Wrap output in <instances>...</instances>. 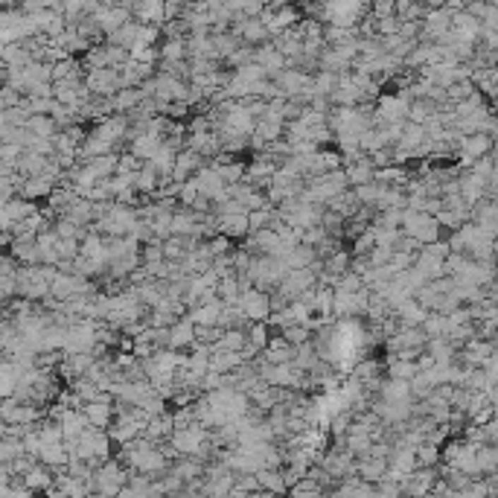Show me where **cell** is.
<instances>
[{
  "mask_svg": "<svg viewBox=\"0 0 498 498\" xmlns=\"http://www.w3.org/2000/svg\"><path fill=\"white\" fill-rule=\"evenodd\" d=\"M82 85H85V90L90 93V97H114V93L120 90V73H117L114 67L90 70V73H85Z\"/></svg>",
  "mask_w": 498,
  "mask_h": 498,
  "instance_id": "6da1fadb",
  "label": "cell"
},
{
  "mask_svg": "<svg viewBox=\"0 0 498 498\" xmlns=\"http://www.w3.org/2000/svg\"><path fill=\"white\" fill-rule=\"evenodd\" d=\"M239 309L245 315L248 324H266L271 309H268V295L263 292H256V289H248L239 295Z\"/></svg>",
  "mask_w": 498,
  "mask_h": 498,
  "instance_id": "7a4b0ae2",
  "label": "cell"
},
{
  "mask_svg": "<svg viewBox=\"0 0 498 498\" xmlns=\"http://www.w3.org/2000/svg\"><path fill=\"white\" fill-rule=\"evenodd\" d=\"M82 417H85V422L90 425V429L105 432L111 425V420H114V396L105 393L100 402H88V405H82Z\"/></svg>",
  "mask_w": 498,
  "mask_h": 498,
  "instance_id": "3957f363",
  "label": "cell"
},
{
  "mask_svg": "<svg viewBox=\"0 0 498 498\" xmlns=\"http://www.w3.org/2000/svg\"><path fill=\"white\" fill-rule=\"evenodd\" d=\"M204 166H207V160H204L201 155H196V152L184 149V152H178V155H175L172 181H175V184H186L189 178H196V172H198V170H204Z\"/></svg>",
  "mask_w": 498,
  "mask_h": 498,
  "instance_id": "277c9868",
  "label": "cell"
},
{
  "mask_svg": "<svg viewBox=\"0 0 498 498\" xmlns=\"http://www.w3.org/2000/svg\"><path fill=\"white\" fill-rule=\"evenodd\" d=\"M254 64H259V67L266 70V79H274L277 73H283V70H286V59H283V56L274 50L271 41L254 47Z\"/></svg>",
  "mask_w": 498,
  "mask_h": 498,
  "instance_id": "5b68a950",
  "label": "cell"
},
{
  "mask_svg": "<svg viewBox=\"0 0 498 498\" xmlns=\"http://www.w3.org/2000/svg\"><path fill=\"white\" fill-rule=\"evenodd\" d=\"M259 355H263L266 364H292V362H295V347L283 341L280 332H271L266 350L259 352Z\"/></svg>",
  "mask_w": 498,
  "mask_h": 498,
  "instance_id": "8992f818",
  "label": "cell"
},
{
  "mask_svg": "<svg viewBox=\"0 0 498 498\" xmlns=\"http://www.w3.org/2000/svg\"><path fill=\"white\" fill-rule=\"evenodd\" d=\"M131 20L143 23V27H160L163 23V4L160 0H143V4H129Z\"/></svg>",
  "mask_w": 498,
  "mask_h": 498,
  "instance_id": "52a82bcc",
  "label": "cell"
},
{
  "mask_svg": "<svg viewBox=\"0 0 498 498\" xmlns=\"http://www.w3.org/2000/svg\"><path fill=\"white\" fill-rule=\"evenodd\" d=\"M458 196L463 198V204H475L484 198V178H478L472 170H461L458 175Z\"/></svg>",
  "mask_w": 498,
  "mask_h": 498,
  "instance_id": "ba28073f",
  "label": "cell"
},
{
  "mask_svg": "<svg viewBox=\"0 0 498 498\" xmlns=\"http://www.w3.org/2000/svg\"><path fill=\"white\" fill-rule=\"evenodd\" d=\"M344 170V178H347V186L355 189V186H364V184H373V166L367 158H359V160H350L341 166Z\"/></svg>",
  "mask_w": 498,
  "mask_h": 498,
  "instance_id": "9c48e42d",
  "label": "cell"
},
{
  "mask_svg": "<svg viewBox=\"0 0 498 498\" xmlns=\"http://www.w3.org/2000/svg\"><path fill=\"white\" fill-rule=\"evenodd\" d=\"M6 254L15 259L18 266H41V254H38V248H35V239H12L9 242V248H6Z\"/></svg>",
  "mask_w": 498,
  "mask_h": 498,
  "instance_id": "30bf717a",
  "label": "cell"
},
{
  "mask_svg": "<svg viewBox=\"0 0 498 498\" xmlns=\"http://www.w3.org/2000/svg\"><path fill=\"white\" fill-rule=\"evenodd\" d=\"M196 344V326L189 324L186 318H181V321H175L172 326H170V344H166V350H189Z\"/></svg>",
  "mask_w": 498,
  "mask_h": 498,
  "instance_id": "8fae6325",
  "label": "cell"
},
{
  "mask_svg": "<svg viewBox=\"0 0 498 498\" xmlns=\"http://www.w3.org/2000/svg\"><path fill=\"white\" fill-rule=\"evenodd\" d=\"M160 143H163V140H160V137H155V134H137V137H131V140H129L126 152H129V155H134L140 163H146V160H152V155L160 149Z\"/></svg>",
  "mask_w": 498,
  "mask_h": 498,
  "instance_id": "7c38bea8",
  "label": "cell"
},
{
  "mask_svg": "<svg viewBox=\"0 0 498 498\" xmlns=\"http://www.w3.org/2000/svg\"><path fill=\"white\" fill-rule=\"evenodd\" d=\"M44 166H47V158H41L35 152H20L15 160V175L18 178H41Z\"/></svg>",
  "mask_w": 498,
  "mask_h": 498,
  "instance_id": "4fadbf2b",
  "label": "cell"
},
{
  "mask_svg": "<svg viewBox=\"0 0 498 498\" xmlns=\"http://www.w3.org/2000/svg\"><path fill=\"white\" fill-rule=\"evenodd\" d=\"M146 97H143V90L140 88H126V90H117L114 97H111V105H114V117L117 114H129V111H134L140 102H143Z\"/></svg>",
  "mask_w": 498,
  "mask_h": 498,
  "instance_id": "5bb4252c",
  "label": "cell"
},
{
  "mask_svg": "<svg viewBox=\"0 0 498 498\" xmlns=\"http://www.w3.org/2000/svg\"><path fill=\"white\" fill-rule=\"evenodd\" d=\"M219 219V233L227 236V239H245L248 236V213H239V216H216Z\"/></svg>",
  "mask_w": 498,
  "mask_h": 498,
  "instance_id": "9a60e30c",
  "label": "cell"
},
{
  "mask_svg": "<svg viewBox=\"0 0 498 498\" xmlns=\"http://www.w3.org/2000/svg\"><path fill=\"white\" fill-rule=\"evenodd\" d=\"M315 259V248H306V245H295L292 251H286V256L280 259L283 266H286V271H303L309 268Z\"/></svg>",
  "mask_w": 498,
  "mask_h": 498,
  "instance_id": "2e32d148",
  "label": "cell"
},
{
  "mask_svg": "<svg viewBox=\"0 0 498 498\" xmlns=\"http://www.w3.org/2000/svg\"><path fill=\"white\" fill-rule=\"evenodd\" d=\"M222 315V300L219 303H210V306H196V309L186 312V321L193 326H216Z\"/></svg>",
  "mask_w": 498,
  "mask_h": 498,
  "instance_id": "e0dca14e",
  "label": "cell"
},
{
  "mask_svg": "<svg viewBox=\"0 0 498 498\" xmlns=\"http://www.w3.org/2000/svg\"><path fill=\"white\" fill-rule=\"evenodd\" d=\"M158 186H160L158 172L152 170L149 163H143V166H140V170L134 172V193H137V196H149V198H152Z\"/></svg>",
  "mask_w": 498,
  "mask_h": 498,
  "instance_id": "ac0fdd59",
  "label": "cell"
},
{
  "mask_svg": "<svg viewBox=\"0 0 498 498\" xmlns=\"http://www.w3.org/2000/svg\"><path fill=\"white\" fill-rule=\"evenodd\" d=\"M146 163L158 172L160 181H170V178H172V170H175V152L166 149V146L160 143V149H158V152L152 155V160H146Z\"/></svg>",
  "mask_w": 498,
  "mask_h": 498,
  "instance_id": "d6986e66",
  "label": "cell"
},
{
  "mask_svg": "<svg viewBox=\"0 0 498 498\" xmlns=\"http://www.w3.org/2000/svg\"><path fill=\"white\" fill-rule=\"evenodd\" d=\"M38 210V204H32V201H23V198H9L4 207H0V213L9 219V225H18V222H23L27 216H32V213Z\"/></svg>",
  "mask_w": 498,
  "mask_h": 498,
  "instance_id": "ffe728a7",
  "label": "cell"
},
{
  "mask_svg": "<svg viewBox=\"0 0 498 498\" xmlns=\"http://www.w3.org/2000/svg\"><path fill=\"white\" fill-rule=\"evenodd\" d=\"M350 259H352L350 248H338V251H332L329 256H324V271H326L329 277H341V274H347V271H350Z\"/></svg>",
  "mask_w": 498,
  "mask_h": 498,
  "instance_id": "44dd1931",
  "label": "cell"
},
{
  "mask_svg": "<svg viewBox=\"0 0 498 498\" xmlns=\"http://www.w3.org/2000/svg\"><path fill=\"white\" fill-rule=\"evenodd\" d=\"M256 484H259V490L271 492L274 498H280L283 492H286V484H283L280 469H259V472H256Z\"/></svg>",
  "mask_w": 498,
  "mask_h": 498,
  "instance_id": "7402d4cb",
  "label": "cell"
},
{
  "mask_svg": "<svg viewBox=\"0 0 498 498\" xmlns=\"http://www.w3.org/2000/svg\"><path fill=\"white\" fill-rule=\"evenodd\" d=\"M23 129H27L35 140H53L59 134V129H56V123L50 120V117H30Z\"/></svg>",
  "mask_w": 498,
  "mask_h": 498,
  "instance_id": "603a6c76",
  "label": "cell"
},
{
  "mask_svg": "<svg viewBox=\"0 0 498 498\" xmlns=\"http://www.w3.org/2000/svg\"><path fill=\"white\" fill-rule=\"evenodd\" d=\"M216 297L222 300V306H239V283H236V274L222 277L216 283Z\"/></svg>",
  "mask_w": 498,
  "mask_h": 498,
  "instance_id": "cb8c5ba5",
  "label": "cell"
},
{
  "mask_svg": "<svg viewBox=\"0 0 498 498\" xmlns=\"http://www.w3.org/2000/svg\"><path fill=\"white\" fill-rule=\"evenodd\" d=\"M20 484L27 487L30 492H41V490H47V487H53V475H50V472H47L44 466H32L27 475H23Z\"/></svg>",
  "mask_w": 498,
  "mask_h": 498,
  "instance_id": "d4e9b609",
  "label": "cell"
},
{
  "mask_svg": "<svg viewBox=\"0 0 498 498\" xmlns=\"http://www.w3.org/2000/svg\"><path fill=\"white\" fill-rule=\"evenodd\" d=\"M271 219H274V207H271V204H266L263 210H251V213H248V233L268 230Z\"/></svg>",
  "mask_w": 498,
  "mask_h": 498,
  "instance_id": "484cf974",
  "label": "cell"
},
{
  "mask_svg": "<svg viewBox=\"0 0 498 498\" xmlns=\"http://www.w3.org/2000/svg\"><path fill=\"white\" fill-rule=\"evenodd\" d=\"M280 336H283V341H286V344L300 347V344H309V341H312V329H309V326H297V324H292V326H283V329H280Z\"/></svg>",
  "mask_w": 498,
  "mask_h": 498,
  "instance_id": "4316f807",
  "label": "cell"
},
{
  "mask_svg": "<svg viewBox=\"0 0 498 498\" xmlns=\"http://www.w3.org/2000/svg\"><path fill=\"white\" fill-rule=\"evenodd\" d=\"M160 251H163V259H166V263H175V266L186 256V248H184V239H181V236H170V239H163V242H160Z\"/></svg>",
  "mask_w": 498,
  "mask_h": 498,
  "instance_id": "83f0119b",
  "label": "cell"
},
{
  "mask_svg": "<svg viewBox=\"0 0 498 498\" xmlns=\"http://www.w3.org/2000/svg\"><path fill=\"white\" fill-rule=\"evenodd\" d=\"M53 233L59 236V239H70V242H82L85 236L90 233V230H82V227H76V225H70L67 219H56L53 222Z\"/></svg>",
  "mask_w": 498,
  "mask_h": 498,
  "instance_id": "f1b7e54d",
  "label": "cell"
},
{
  "mask_svg": "<svg viewBox=\"0 0 498 498\" xmlns=\"http://www.w3.org/2000/svg\"><path fill=\"white\" fill-rule=\"evenodd\" d=\"M254 61V47H248V44H239L236 50L225 59V70H239V67H245V64H251Z\"/></svg>",
  "mask_w": 498,
  "mask_h": 498,
  "instance_id": "f546056e",
  "label": "cell"
},
{
  "mask_svg": "<svg viewBox=\"0 0 498 498\" xmlns=\"http://www.w3.org/2000/svg\"><path fill=\"white\" fill-rule=\"evenodd\" d=\"M338 85V76L336 73H326V70H318V73H312V90L315 97H329L332 90H336Z\"/></svg>",
  "mask_w": 498,
  "mask_h": 498,
  "instance_id": "4dcf8cb0",
  "label": "cell"
},
{
  "mask_svg": "<svg viewBox=\"0 0 498 498\" xmlns=\"http://www.w3.org/2000/svg\"><path fill=\"white\" fill-rule=\"evenodd\" d=\"M495 463H498L495 446H481L478 452H475V466H478L481 475H492V472H495Z\"/></svg>",
  "mask_w": 498,
  "mask_h": 498,
  "instance_id": "1f68e13d",
  "label": "cell"
},
{
  "mask_svg": "<svg viewBox=\"0 0 498 498\" xmlns=\"http://www.w3.org/2000/svg\"><path fill=\"white\" fill-rule=\"evenodd\" d=\"M297 370H312L315 364H318V355H315V347H312V341L309 344H300V347H295V362H292Z\"/></svg>",
  "mask_w": 498,
  "mask_h": 498,
  "instance_id": "d6a6232c",
  "label": "cell"
},
{
  "mask_svg": "<svg viewBox=\"0 0 498 498\" xmlns=\"http://www.w3.org/2000/svg\"><path fill=\"white\" fill-rule=\"evenodd\" d=\"M245 336H248V344H251V347H256L259 352H263L266 344H268V338H271V329H268V324H248Z\"/></svg>",
  "mask_w": 498,
  "mask_h": 498,
  "instance_id": "836d02e7",
  "label": "cell"
},
{
  "mask_svg": "<svg viewBox=\"0 0 498 498\" xmlns=\"http://www.w3.org/2000/svg\"><path fill=\"white\" fill-rule=\"evenodd\" d=\"M129 61H134V64H155V67H158V61H160V56H158V47L134 44L131 50H129Z\"/></svg>",
  "mask_w": 498,
  "mask_h": 498,
  "instance_id": "e575fe53",
  "label": "cell"
},
{
  "mask_svg": "<svg viewBox=\"0 0 498 498\" xmlns=\"http://www.w3.org/2000/svg\"><path fill=\"white\" fill-rule=\"evenodd\" d=\"M355 201H359V207H376L379 196H382V186L379 184H364V186H355L352 189Z\"/></svg>",
  "mask_w": 498,
  "mask_h": 498,
  "instance_id": "d590c367",
  "label": "cell"
},
{
  "mask_svg": "<svg viewBox=\"0 0 498 498\" xmlns=\"http://www.w3.org/2000/svg\"><path fill=\"white\" fill-rule=\"evenodd\" d=\"M472 93H475V85H472L469 79L466 82H455L452 88H446V105H458V102L469 100Z\"/></svg>",
  "mask_w": 498,
  "mask_h": 498,
  "instance_id": "8d00e7d4",
  "label": "cell"
},
{
  "mask_svg": "<svg viewBox=\"0 0 498 498\" xmlns=\"http://www.w3.org/2000/svg\"><path fill=\"white\" fill-rule=\"evenodd\" d=\"M289 495H292V498H318V495H321V487H318L312 478H300L297 484L289 487Z\"/></svg>",
  "mask_w": 498,
  "mask_h": 498,
  "instance_id": "74e56055",
  "label": "cell"
},
{
  "mask_svg": "<svg viewBox=\"0 0 498 498\" xmlns=\"http://www.w3.org/2000/svg\"><path fill=\"white\" fill-rule=\"evenodd\" d=\"M204 245H207V251H210V256H213V259H216V256H227V254L233 251V242L227 239V236H222V233L210 236V239H207Z\"/></svg>",
  "mask_w": 498,
  "mask_h": 498,
  "instance_id": "f35d334b",
  "label": "cell"
},
{
  "mask_svg": "<svg viewBox=\"0 0 498 498\" xmlns=\"http://www.w3.org/2000/svg\"><path fill=\"white\" fill-rule=\"evenodd\" d=\"M373 32L379 35V38H391V35H396L399 32V20L391 15V18H373Z\"/></svg>",
  "mask_w": 498,
  "mask_h": 498,
  "instance_id": "ab89813d",
  "label": "cell"
},
{
  "mask_svg": "<svg viewBox=\"0 0 498 498\" xmlns=\"http://www.w3.org/2000/svg\"><path fill=\"white\" fill-rule=\"evenodd\" d=\"M140 166H143V163H140L134 155L123 152V155H117V170H114V175H129V172H137Z\"/></svg>",
  "mask_w": 498,
  "mask_h": 498,
  "instance_id": "60d3db41",
  "label": "cell"
},
{
  "mask_svg": "<svg viewBox=\"0 0 498 498\" xmlns=\"http://www.w3.org/2000/svg\"><path fill=\"white\" fill-rule=\"evenodd\" d=\"M391 256H393V251H391V248H382V245H376V248H373V251H370L364 259H367V266H370V268H385Z\"/></svg>",
  "mask_w": 498,
  "mask_h": 498,
  "instance_id": "b9f144b4",
  "label": "cell"
},
{
  "mask_svg": "<svg viewBox=\"0 0 498 498\" xmlns=\"http://www.w3.org/2000/svg\"><path fill=\"white\" fill-rule=\"evenodd\" d=\"M198 198V186H196V181L193 178H189L186 184H181V189H178V207H189V204H193Z\"/></svg>",
  "mask_w": 498,
  "mask_h": 498,
  "instance_id": "7bdbcfd3",
  "label": "cell"
},
{
  "mask_svg": "<svg viewBox=\"0 0 498 498\" xmlns=\"http://www.w3.org/2000/svg\"><path fill=\"white\" fill-rule=\"evenodd\" d=\"M105 56H108V67H123L129 61V50H123V47H108L105 44Z\"/></svg>",
  "mask_w": 498,
  "mask_h": 498,
  "instance_id": "ee69618b",
  "label": "cell"
},
{
  "mask_svg": "<svg viewBox=\"0 0 498 498\" xmlns=\"http://www.w3.org/2000/svg\"><path fill=\"white\" fill-rule=\"evenodd\" d=\"M402 41H417L420 38V20H399V32Z\"/></svg>",
  "mask_w": 498,
  "mask_h": 498,
  "instance_id": "f6af8a7d",
  "label": "cell"
},
{
  "mask_svg": "<svg viewBox=\"0 0 498 498\" xmlns=\"http://www.w3.org/2000/svg\"><path fill=\"white\" fill-rule=\"evenodd\" d=\"M393 15V0H376V4H370V18H391Z\"/></svg>",
  "mask_w": 498,
  "mask_h": 498,
  "instance_id": "bcb514c9",
  "label": "cell"
},
{
  "mask_svg": "<svg viewBox=\"0 0 498 498\" xmlns=\"http://www.w3.org/2000/svg\"><path fill=\"white\" fill-rule=\"evenodd\" d=\"M4 85H6V67L0 64V88H4Z\"/></svg>",
  "mask_w": 498,
  "mask_h": 498,
  "instance_id": "7dc6e473",
  "label": "cell"
}]
</instances>
